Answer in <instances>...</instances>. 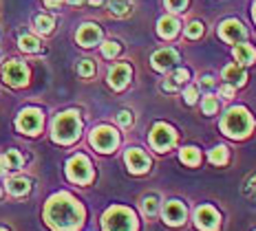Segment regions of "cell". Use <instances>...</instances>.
<instances>
[{"instance_id":"42","label":"cell","mask_w":256,"mask_h":231,"mask_svg":"<svg viewBox=\"0 0 256 231\" xmlns=\"http://www.w3.org/2000/svg\"><path fill=\"white\" fill-rule=\"evenodd\" d=\"M252 18L256 20V7H254V11H252Z\"/></svg>"},{"instance_id":"43","label":"cell","mask_w":256,"mask_h":231,"mask_svg":"<svg viewBox=\"0 0 256 231\" xmlns=\"http://www.w3.org/2000/svg\"><path fill=\"white\" fill-rule=\"evenodd\" d=\"M0 231H7V229H4V227H0Z\"/></svg>"},{"instance_id":"5","label":"cell","mask_w":256,"mask_h":231,"mask_svg":"<svg viewBox=\"0 0 256 231\" xmlns=\"http://www.w3.org/2000/svg\"><path fill=\"white\" fill-rule=\"evenodd\" d=\"M66 176L73 183H88L90 179H93L90 161L84 157V154H76V157L66 163Z\"/></svg>"},{"instance_id":"18","label":"cell","mask_w":256,"mask_h":231,"mask_svg":"<svg viewBox=\"0 0 256 231\" xmlns=\"http://www.w3.org/2000/svg\"><path fill=\"white\" fill-rule=\"evenodd\" d=\"M234 57H236V62H238V64L248 66V64H254V60H256V51H254L250 44H236V46H234Z\"/></svg>"},{"instance_id":"36","label":"cell","mask_w":256,"mask_h":231,"mask_svg":"<svg viewBox=\"0 0 256 231\" xmlns=\"http://www.w3.org/2000/svg\"><path fill=\"white\" fill-rule=\"evenodd\" d=\"M186 101H188V104H194L196 101V88L194 86H190V88L186 90Z\"/></svg>"},{"instance_id":"14","label":"cell","mask_w":256,"mask_h":231,"mask_svg":"<svg viewBox=\"0 0 256 231\" xmlns=\"http://www.w3.org/2000/svg\"><path fill=\"white\" fill-rule=\"evenodd\" d=\"M164 220H166L168 225H172V227H177V225H184V220H186V207H184V203H179V201L166 203V207H164Z\"/></svg>"},{"instance_id":"9","label":"cell","mask_w":256,"mask_h":231,"mask_svg":"<svg viewBox=\"0 0 256 231\" xmlns=\"http://www.w3.org/2000/svg\"><path fill=\"white\" fill-rule=\"evenodd\" d=\"M20 132L24 134H38V130L42 128V112L36 110V108H26L20 112L18 121H16Z\"/></svg>"},{"instance_id":"16","label":"cell","mask_w":256,"mask_h":231,"mask_svg":"<svg viewBox=\"0 0 256 231\" xmlns=\"http://www.w3.org/2000/svg\"><path fill=\"white\" fill-rule=\"evenodd\" d=\"M177 62H179V53L174 49H162L152 55V66L157 71H166V68L174 66Z\"/></svg>"},{"instance_id":"11","label":"cell","mask_w":256,"mask_h":231,"mask_svg":"<svg viewBox=\"0 0 256 231\" xmlns=\"http://www.w3.org/2000/svg\"><path fill=\"white\" fill-rule=\"evenodd\" d=\"M245 35H248V31L243 29V24L238 20H226L221 24V37L226 42H230V44H241Z\"/></svg>"},{"instance_id":"3","label":"cell","mask_w":256,"mask_h":231,"mask_svg":"<svg viewBox=\"0 0 256 231\" xmlns=\"http://www.w3.org/2000/svg\"><path fill=\"white\" fill-rule=\"evenodd\" d=\"M80 128H82V121H80L78 112H62L53 121V139L58 143H71L80 137Z\"/></svg>"},{"instance_id":"27","label":"cell","mask_w":256,"mask_h":231,"mask_svg":"<svg viewBox=\"0 0 256 231\" xmlns=\"http://www.w3.org/2000/svg\"><path fill=\"white\" fill-rule=\"evenodd\" d=\"M210 161L214 165H226L228 163V148H223V146H218L214 150H210Z\"/></svg>"},{"instance_id":"44","label":"cell","mask_w":256,"mask_h":231,"mask_svg":"<svg viewBox=\"0 0 256 231\" xmlns=\"http://www.w3.org/2000/svg\"><path fill=\"white\" fill-rule=\"evenodd\" d=\"M0 196H2V187H0Z\"/></svg>"},{"instance_id":"19","label":"cell","mask_w":256,"mask_h":231,"mask_svg":"<svg viewBox=\"0 0 256 231\" xmlns=\"http://www.w3.org/2000/svg\"><path fill=\"white\" fill-rule=\"evenodd\" d=\"M223 77H226L230 84H234V86H243L245 84V71H243L241 66H236V64H232V66H226V71H223Z\"/></svg>"},{"instance_id":"25","label":"cell","mask_w":256,"mask_h":231,"mask_svg":"<svg viewBox=\"0 0 256 231\" xmlns=\"http://www.w3.org/2000/svg\"><path fill=\"white\" fill-rule=\"evenodd\" d=\"M20 49L26 51V53H36L40 49V42L36 35H22L20 37Z\"/></svg>"},{"instance_id":"35","label":"cell","mask_w":256,"mask_h":231,"mask_svg":"<svg viewBox=\"0 0 256 231\" xmlns=\"http://www.w3.org/2000/svg\"><path fill=\"white\" fill-rule=\"evenodd\" d=\"M188 0H166V7L172 9V11H184Z\"/></svg>"},{"instance_id":"33","label":"cell","mask_w":256,"mask_h":231,"mask_svg":"<svg viewBox=\"0 0 256 231\" xmlns=\"http://www.w3.org/2000/svg\"><path fill=\"white\" fill-rule=\"evenodd\" d=\"M216 108H218L216 97H206L204 99V112H206V115H214Z\"/></svg>"},{"instance_id":"38","label":"cell","mask_w":256,"mask_h":231,"mask_svg":"<svg viewBox=\"0 0 256 231\" xmlns=\"http://www.w3.org/2000/svg\"><path fill=\"white\" fill-rule=\"evenodd\" d=\"M44 4H46V7H60L62 0H44Z\"/></svg>"},{"instance_id":"2","label":"cell","mask_w":256,"mask_h":231,"mask_svg":"<svg viewBox=\"0 0 256 231\" xmlns=\"http://www.w3.org/2000/svg\"><path fill=\"white\" fill-rule=\"evenodd\" d=\"M254 128V121H252V115H250L245 108H230L228 115L221 119V130L228 134V137H234V139H243L248 137L250 130Z\"/></svg>"},{"instance_id":"10","label":"cell","mask_w":256,"mask_h":231,"mask_svg":"<svg viewBox=\"0 0 256 231\" xmlns=\"http://www.w3.org/2000/svg\"><path fill=\"white\" fill-rule=\"evenodd\" d=\"M194 220H196V227L204 229V231H216L218 225H221V216L214 207L204 205L194 212Z\"/></svg>"},{"instance_id":"31","label":"cell","mask_w":256,"mask_h":231,"mask_svg":"<svg viewBox=\"0 0 256 231\" xmlns=\"http://www.w3.org/2000/svg\"><path fill=\"white\" fill-rule=\"evenodd\" d=\"M201 33H204V24H201V22H190L188 29H186V35L192 37V40H194V37H199Z\"/></svg>"},{"instance_id":"12","label":"cell","mask_w":256,"mask_h":231,"mask_svg":"<svg viewBox=\"0 0 256 231\" xmlns=\"http://www.w3.org/2000/svg\"><path fill=\"white\" fill-rule=\"evenodd\" d=\"M126 165L132 174H144V172H148V168H150V159H148L142 150L132 148L126 152Z\"/></svg>"},{"instance_id":"8","label":"cell","mask_w":256,"mask_h":231,"mask_svg":"<svg viewBox=\"0 0 256 231\" xmlns=\"http://www.w3.org/2000/svg\"><path fill=\"white\" fill-rule=\"evenodd\" d=\"M2 79L9 86H16V88H18V86L26 84V79H29V71H26V66L22 62L12 60V62H7L2 66Z\"/></svg>"},{"instance_id":"17","label":"cell","mask_w":256,"mask_h":231,"mask_svg":"<svg viewBox=\"0 0 256 231\" xmlns=\"http://www.w3.org/2000/svg\"><path fill=\"white\" fill-rule=\"evenodd\" d=\"M157 31H159L162 37H174L177 31H179V20L172 18V15H164L157 24Z\"/></svg>"},{"instance_id":"37","label":"cell","mask_w":256,"mask_h":231,"mask_svg":"<svg viewBox=\"0 0 256 231\" xmlns=\"http://www.w3.org/2000/svg\"><path fill=\"white\" fill-rule=\"evenodd\" d=\"M221 95H223L226 99H230L232 95H234V88H232V86H223V88H221Z\"/></svg>"},{"instance_id":"30","label":"cell","mask_w":256,"mask_h":231,"mask_svg":"<svg viewBox=\"0 0 256 231\" xmlns=\"http://www.w3.org/2000/svg\"><path fill=\"white\" fill-rule=\"evenodd\" d=\"M245 196L252 198V201L256 203V174H254V176H250L248 183H245Z\"/></svg>"},{"instance_id":"40","label":"cell","mask_w":256,"mask_h":231,"mask_svg":"<svg viewBox=\"0 0 256 231\" xmlns=\"http://www.w3.org/2000/svg\"><path fill=\"white\" fill-rule=\"evenodd\" d=\"M90 2H93V4H100V2H102V0H90Z\"/></svg>"},{"instance_id":"6","label":"cell","mask_w":256,"mask_h":231,"mask_svg":"<svg viewBox=\"0 0 256 231\" xmlns=\"http://www.w3.org/2000/svg\"><path fill=\"white\" fill-rule=\"evenodd\" d=\"M174 141H177V132H174L170 126H166V123H157V126L152 128L150 146L157 150V152H166V150H170L174 146Z\"/></svg>"},{"instance_id":"41","label":"cell","mask_w":256,"mask_h":231,"mask_svg":"<svg viewBox=\"0 0 256 231\" xmlns=\"http://www.w3.org/2000/svg\"><path fill=\"white\" fill-rule=\"evenodd\" d=\"M71 2H73V4H80V2H82V0H71Z\"/></svg>"},{"instance_id":"28","label":"cell","mask_w":256,"mask_h":231,"mask_svg":"<svg viewBox=\"0 0 256 231\" xmlns=\"http://www.w3.org/2000/svg\"><path fill=\"white\" fill-rule=\"evenodd\" d=\"M142 209H144V214H146V216H154V214H157V209H159V201H157L154 196L144 198Z\"/></svg>"},{"instance_id":"32","label":"cell","mask_w":256,"mask_h":231,"mask_svg":"<svg viewBox=\"0 0 256 231\" xmlns=\"http://www.w3.org/2000/svg\"><path fill=\"white\" fill-rule=\"evenodd\" d=\"M102 53H104V57H115L120 53V44L117 42H104Z\"/></svg>"},{"instance_id":"24","label":"cell","mask_w":256,"mask_h":231,"mask_svg":"<svg viewBox=\"0 0 256 231\" xmlns=\"http://www.w3.org/2000/svg\"><path fill=\"white\" fill-rule=\"evenodd\" d=\"M179 159L184 161L186 165L194 168V165H199L201 154H199V150H196V148H184V150H181V154H179Z\"/></svg>"},{"instance_id":"39","label":"cell","mask_w":256,"mask_h":231,"mask_svg":"<svg viewBox=\"0 0 256 231\" xmlns=\"http://www.w3.org/2000/svg\"><path fill=\"white\" fill-rule=\"evenodd\" d=\"M204 86H212V77H204Z\"/></svg>"},{"instance_id":"15","label":"cell","mask_w":256,"mask_h":231,"mask_svg":"<svg viewBox=\"0 0 256 231\" xmlns=\"http://www.w3.org/2000/svg\"><path fill=\"white\" fill-rule=\"evenodd\" d=\"M100 37H102V31H100V26L88 22V24L80 26L76 40H78V44H82V46H95L100 42Z\"/></svg>"},{"instance_id":"4","label":"cell","mask_w":256,"mask_h":231,"mask_svg":"<svg viewBox=\"0 0 256 231\" xmlns=\"http://www.w3.org/2000/svg\"><path fill=\"white\" fill-rule=\"evenodd\" d=\"M104 231H137L135 214L126 207H110L102 220Z\"/></svg>"},{"instance_id":"20","label":"cell","mask_w":256,"mask_h":231,"mask_svg":"<svg viewBox=\"0 0 256 231\" xmlns=\"http://www.w3.org/2000/svg\"><path fill=\"white\" fill-rule=\"evenodd\" d=\"M22 165V157H20L16 150H9L7 154H2L0 157V170H16V168H20Z\"/></svg>"},{"instance_id":"1","label":"cell","mask_w":256,"mask_h":231,"mask_svg":"<svg viewBox=\"0 0 256 231\" xmlns=\"http://www.w3.org/2000/svg\"><path fill=\"white\" fill-rule=\"evenodd\" d=\"M84 209L68 194H56L44 207V220L56 231H76L82 225Z\"/></svg>"},{"instance_id":"26","label":"cell","mask_w":256,"mask_h":231,"mask_svg":"<svg viewBox=\"0 0 256 231\" xmlns=\"http://www.w3.org/2000/svg\"><path fill=\"white\" fill-rule=\"evenodd\" d=\"M53 18L51 15H36V29L40 31V33H51L53 31Z\"/></svg>"},{"instance_id":"7","label":"cell","mask_w":256,"mask_h":231,"mask_svg":"<svg viewBox=\"0 0 256 231\" xmlns=\"http://www.w3.org/2000/svg\"><path fill=\"white\" fill-rule=\"evenodd\" d=\"M90 143H93V148L100 150V152H113L117 146V132L108 126H100L90 134Z\"/></svg>"},{"instance_id":"21","label":"cell","mask_w":256,"mask_h":231,"mask_svg":"<svg viewBox=\"0 0 256 231\" xmlns=\"http://www.w3.org/2000/svg\"><path fill=\"white\" fill-rule=\"evenodd\" d=\"M7 190L12 192L14 196H24L26 192L31 190V183L26 179H22V176H18V179H9L7 181Z\"/></svg>"},{"instance_id":"13","label":"cell","mask_w":256,"mask_h":231,"mask_svg":"<svg viewBox=\"0 0 256 231\" xmlns=\"http://www.w3.org/2000/svg\"><path fill=\"white\" fill-rule=\"evenodd\" d=\"M130 66L128 64H115L113 68H110V73H108V84L113 86L115 90H122L124 86L128 84V79H130Z\"/></svg>"},{"instance_id":"22","label":"cell","mask_w":256,"mask_h":231,"mask_svg":"<svg viewBox=\"0 0 256 231\" xmlns=\"http://www.w3.org/2000/svg\"><path fill=\"white\" fill-rule=\"evenodd\" d=\"M186 79H188V71H186V68H179L177 73H172V75H170V77L166 79V82H164V90L172 93V90H177L179 86L186 82Z\"/></svg>"},{"instance_id":"23","label":"cell","mask_w":256,"mask_h":231,"mask_svg":"<svg viewBox=\"0 0 256 231\" xmlns=\"http://www.w3.org/2000/svg\"><path fill=\"white\" fill-rule=\"evenodd\" d=\"M108 9H110V13L117 15V18H124V15L130 13V2L128 0H110L108 2Z\"/></svg>"},{"instance_id":"29","label":"cell","mask_w":256,"mask_h":231,"mask_svg":"<svg viewBox=\"0 0 256 231\" xmlns=\"http://www.w3.org/2000/svg\"><path fill=\"white\" fill-rule=\"evenodd\" d=\"M78 73L82 75V77H90V75L95 73V64L90 60H82L80 62V66H78Z\"/></svg>"},{"instance_id":"34","label":"cell","mask_w":256,"mask_h":231,"mask_svg":"<svg viewBox=\"0 0 256 231\" xmlns=\"http://www.w3.org/2000/svg\"><path fill=\"white\" fill-rule=\"evenodd\" d=\"M117 121H120V126L130 128V126H132V115H130L128 110H122L120 115H117Z\"/></svg>"}]
</instances>
